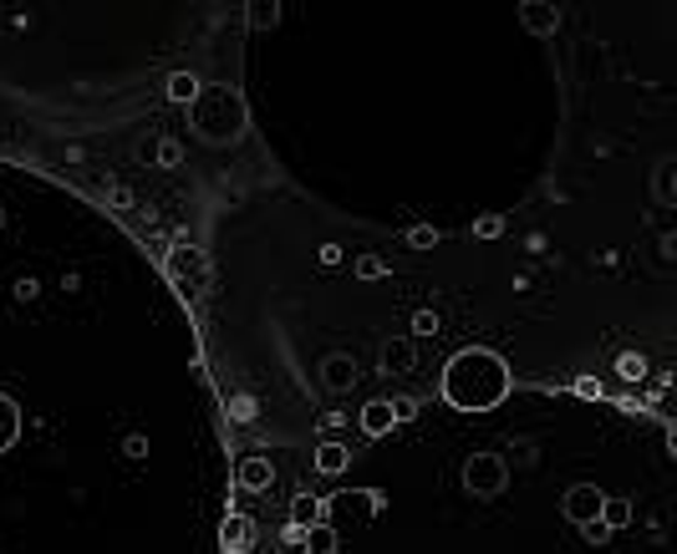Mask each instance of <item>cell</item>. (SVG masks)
Returning <instances> with one entry per match:
<instances>
[{
    "mask_svg": "<svg viewBox=\"0 0 677 554\" xmlns=\"http://www.w3.org/2000/svg\"><path fill=\"white\" fill-rule=\"evenodd\" d=\"M220 544H224V554H250L255 524L245 519V514H230V519H224V529H220Z\"/></svg>",
    "mask_w": 677,
    "mask_h": 554,
    "instance_id": "cell-6",
    "label": "cell"
},
{
    "mask_svg": "<svg viewBox=\"0 0 677 554\" xmlns=\"http://www.w3.org/2000/svg\"><path fill=\"white\" fill-rule=\"evenodd\" d=\"M412 362H418L412 341H398V346H387V351H383V366H387V372H412Z\"/></svg>",
    "mask_w": 677,
    "mask_h": 554,
    "instance_id": "cell-17",
    "label": "cell"
},
{
    "mask_svg": "<svg viewBox=\"0 0 677 554\" xmlns=\"http://www.w3.org/2000/svg\"><path fill=\"white\" fill-rule=\"evenodd\" d=\"M163 270H168V280L178 285V295H189V300H199V295L209 291V280H214L209 255L194 245V239H184V234L174 239V249H168V264H163Z\"/></svg>",
    "mask_w": 677,
    "mask_h": 554,
    "instance_id": "cell-3",
    "label": "cell"
},
{
    "mask_svg": "<svg viewBox=\"0 0 677 554\" xmlns=\"http://www.w3.org/2000/svg\"><path fill=\"white\" fill-rule=\"evenodd\" d=\"M245 21H250L255 31H266V26H276V21H280V5H276V0H270V5H266V0H255Z\"/></svg>",
    "mask_w": 677,
    "mask_h": 554,
    "instance_id": "cell-18",
    "label": "cell"
},
{
    "mask_svg": "<svg viewBox=\"0 0 677 554\" xmlns=\"http://www.w3.org/2000/svg\"><path fill=\"white\" fill-rule=\"evenodd\" d=\"M602 504H606V494L602 488H591V483H575L571 494H565V504H560V509H565V519H571V524H596V519H602Z\"/></svg>",
    "mask_w": 677,
    "mask_h": 554,
    "instance_id": "cell-5",
    "label": "cell"
},
{
    "mask_svg": "<svg viewBox=\"0 0 677 554\" xmlns=\"http://www.w3.org/2000/svg\"><path fill=\"white\" fill-rule=\"evenodd\" d=\"M301 544H306V554H337V529H331V524H311L306 534H301Z\"/></svg>",
    "mask_w": 677,
    "mask_h": 554,
    "instance_id": "cell-14",
    "label": "cell"
},
{
    "mask_svg": "<svg viewBox=\"0 0 677 554\" xmlns=\"http://www.w3.org/2000/svg\"><path fill=\"white\" fill-rule=\"evenodd\" d=\"M194 132L205 143H235L245 132V103L230 87H199L194 97Z\"/></svg>",
    "mask_w": 677,
    "mask_h": 554,
    "instance_id": "cell-2",
    "label": "cell"
},
{
    "mask_svg": "<svg viewBox=\"0 0 677 554\" xmlns=\"http://www.w3.org/2000/svg\"><path fill=\"white\" fill-rule=\"evenodd\" d=\"M504 234V220L500 214H485V220H474V239H500Z\"/></svg>",
    "mask_w": 677,
    "mask_h": 554,
    "instance_id": "cell-20",
    "label": "cell"
},
{
    "mask_svg": "<svg viewBox=\"0 0 677 554\" xmlns=\"http://www.w3.org/2000/svg\"><path fill=\"white\" fill-rule=\"evenodd\" d=\"M178 158H184V148H178L174 138H163V143H159V163H168V168H174Z\"/></svg>",
    "mask_w": 677,
    "mask_h": 554,
    "instance_id": "cell-26",
    "label": "cell"
},
{
    "mask_svg": "<svg viewBox=\"0 0 677 554\" xmlns=\"http://www.w3.org/2000/svg\"><path fill=\"white\" fill-rule=\"evenodd\" d=\"M15 438H21V408H15L11 397L0 392V452L11 448Z\"/></svg>",
    "mask_w": 677,
    "mask_h": 554,
    "instance_id": "cell-12",
    "label": "cell"
},
{
    "mask_svg": "<svg viewBox=\"0 0 677 554\" xmlns=\"http://www.w3.org/2000/svg\"><path fill=\"white\" fill-rule=\"evenodd\" d=\"M408 245L412 249H433V245H439V229H433V224H412V229H408Z\"/></svg>",
    "mask_w": 677,
    "mask_h": 554,
    "instance_id": "cell-19",
    "label": "cell"
},
{
    "mask_svg": "<svg viewBox=\"0 0 677 554\" xmlns=\"http://www.w3.org/2000/svg\"><path fill=\"white\" fill-rule=\"evenodd\" d=\"M347 458H352V452L341 448V443H322V448H316V468H322V473H331V479L347 468Z\"/></svg>",
    "mask_w": 677,
    "mask_h": 554,
    "instance_id": "cell-15",
    "label": "cell"
},
{
    "mask_svg": "<svg viewBox=\"0 0 677 554\" xmlns=\"http://www.w3.org/2000/svg\"><path fill=\"white\" fill-rule=\"evenodd\" d=\"M322 264H326V270H337V264H341V249H337V245H326V249H322Z\"/></svg>",
    "mask_w": 677,
    "mask_h": 554,
    "instance_id": "cell-28",
    "label": "cell"
},
{
    "mask_svg": "<svg viewBox=\"0 0 677 554\" xmlns=\"http://www.w3.org/2000/svg\"><path fill=\"white\" fill-rule=\"evenodd\" d=\"M387 412H393V423H412V417H418V402H412V397H393Z\"/></svg>",
    "mask_w": 677,
    "mask_h": 554,
    "instance_id": "cell-21",
    "label": "cell"
},
{
    "mask_svg": "<svg viewBox=\"0 0 677 554\" xmlns=\"http://www.w3.org/2000/svg\"><path fill=\"white\" fill-rule=\"evenodd\" d=\"M602 524L606 529H627V524H632V504H627V498H606V504H602Z\"/></svg>",
    "mask_w": 677,
    "mask_h": 554,
    "instance_id": "cell-16",
    "label": "cell"
},
{
    "mask_svg": "<svg viewBox=\"0 0 677 554\" xmlns=\"http://www.w3.org/2000/svg\"><path fill=\"white\" fill-rule=\"evenodd\" d=\"M311 524H326V498L295 494V498H291V529H301V534H306Z\"/></svg>",
    "mask_w": 677,
    "mask_h": 554,
    "instance_id": "cell-8",
    "label": "cell"
},
{
    "mask_svg": "<svg viewBox=\"0 0 677 554\" xmlns=\"http://www.w3.org/2000/svg\"><path fill=\"white\" fill-rule=\"evenodd\" d=\"M240 488H250V494H266L270 483H276V468H270V458H245V463L235 468Z\"/></svg>",
    "mask_w": 677,
    "mask_h": 554,
    "instance_id": "cell-9",
    "label": "cell"
},
{
    "mask_svg": "<svg viewBox=\"0 0 677 554\" xmlns=\"http://www.w3.org/2000/svg\"><path fill=\"white\" fill-rule=\"evenodd\" d=\"M504 392H510V366H504V356H494V351H485V346L458 351L454 362L443 366V397H448L458 412L500 408Z\"/></svg>",
    "mask_w": 677,
    "mask_h": 554,
    "instance_id": "cell-1",
    "label": "cell"
},
{
    "mask_svg": "<svg viewBox=\"0 0 677 554\" xmlns=\"http://www.w3.org/2000/svg\"><path fill=\"white\" fill-rule=\"evenodd\" d=\"M520 21H525V31H535V36H556L560 11L545 5V0H525V5H520Z\"/></svg>",
    "mask_w": 677,
    "mask_h": 554,
    "instance_id": "cell-7",
    "label": "cell"
},
{
    "mask_svg": "<svg viewBox=\"0 0 677 554\" xmlns=\"http://www.w3.org/2000/svg\"><path fill=\"white\" fill-rule=\"evenodd\" d=\"M230 412H235V423H255V397L235 392V397H230Z\"/></svg>",
    "mask_w": 677,
    "mask_h": 554,
    "instance_id": "cell-22",
    "label": "cell"
},
{
    "mask_svg": "<svg viewBox=\"0 0 677 554\" xmlns=\"http://www.w3.org/2000/svg\"><path fill=\"white\" fill-rule=\"evenodd\" d=\"M357 275H362V280H383V275H387V264L367 255V260H357Z\"/></svg>",
    "mask_w": 677,
    "mask_h": 554,
    "instance_id": "cell-24",
    "label": "cell"
},
{
    "mask_svg": "<svg viewBox=\"0 0 677 554\" xmlns=\"http://www.w3.org/2000/svg\"><path fill=\"white\" fill-rule=\"evenodd\" d=\"M617 372H621V377H647V362H642V356H637V351H627V356H621V362H617Z\"/></svg>",
    "mask_w": 677,
    "mask_h": 554,
    "instance_id": "cell-23",
    "label": "cell"
},
{
    "mask_svg": "<svg viewBox=\"0 0 677 554\" xmlns=\"http://www.w3.org/2000/svg\"><path fill=\"white\" fill-rule=\"evenodd\" d=\"M464 483H469L474 498H494V494H504L510 468H504V458H494V452H479V458H469V468H464Z\"/></svg>",
    "mask_w": 677,
    "mask_h": 554,
    "instance_id": "cell-4",
    "label": "cell"
},
{
    "mask_svg": "<svg viewBox=\"0 0 677 554\" xmlns=\"http://www.w3.org/2000/svg\"><path fill=\"white\" fill-rule=\"evenodd\" d=\"M322 372H326V387H331V392H347V387L357 381V362L347 356V351H331Z\"/></svg>",
    "mask_w": 677,
    "mask_h": 554,
    "instance_id": "cell-10",
    "label": "cell"
},
{
    "mask_svg": "<svg viewBox=\"0 0 677 554\" xmlns=\"http://www.w3.org/2000/svg\"><path fill=\"white\" fill-rule=\"evenodd\" d=\"M199 87H205V82H199V76H194V72H174V76H168V103H178V107H194V97H199Z\"/></svg>",
    "mask_w": 677,
    "mask_h": 554,
    "instance_id": "cell-11",
    "label": "cell"
},
{
    "mask_svg": "<svg viewBox=\"0 0 677 554\" xmlns=\"http://www.w3.org/2000/svg\"><path fill=\"white\" fill-rule=\"evenodd\" d=\"M575 392H581V397H602V381H591V377H581V381H575Z\"/></svg>",
    "mask_w": 677,
    "mask_h": 554,
    "instance_id": "cell-27",
    "label": "cell"
},
{
    "mask_svg": "<svg viewBox=\"0 0 677 554\" xmlns=\"http://www.w3.org/2000/svg\"><path fill=\"white\" fill-rule=\"evenodd\" d=\"M412 331H418V335H433V331H439V316H433V310H418V316H412Z\"/></svg>",
    "mask_w": 677,
    "mask_h": 554,
    "instance_id": "cell-25",
    "label": "cell"
},
{
    "mask_svg": "<svg viewBox=\"0 0 677 554\" xmlns=\"http://www.w3.org/2000/svg\"><path fill=\"white\" fill-rule=\"evenodd\" d=\"M362 433H367V438L393 433V412H387V402H367V408H362Z\"/></svg>",
    "mask_w": 677,
    "mask_h": 554,
    "instance_id": "cell-13",
    "label": "cell"
}]
</instances>
